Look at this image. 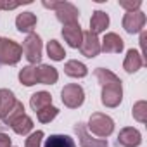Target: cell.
<instances>
[{
	"label": "cell",
	"instance_id": "1",
	"mask_svg": "<svg viewBox=\"0 0 147 147\" xmlns=\"http://www.w3.org/2000/svg\"><path fill=\"white\" fill-rule=\"evenodd\" d=\"M95 76L102 87V104L106 107H118L121 99H123V85L121 80L114 75L113 71L104 69V67H97L95 69Z\"/></svg>",
	"mask_w": 147,
	"mask_h": 147
},
{
	"label": "cell",
	"instance_id": "2",
	"mask_svg": "<svg viewBox=\"0 0 147 147\" xmlns=\"http://www.w3.org/2000/svg\"><path fill=\"white\" fill-rule=\"evenodd\" d=\"M4 123L11 126L18 135H28L33 130V119L24 113V106L21 102H16L14 109L5 116Z\"/></svg>",
	"mask_w": 147,
	"mask_h": 147
},
{
	"label": "cell",
	"instance_id": "3",
	"mask_svg": "<svg viewBox=\"0 0 147 147\" xmlns=\"http://www.w3.org/2000/svg\"><path fill=\"white\" fill-rule=\"evenodd\" d=\"M42 5L47 7V9H54L57 19H59L64 26L78 23L80 12H78V9H76L75 5L69 4V2H47V0H43Z\"/></svg>",
	"mask_w": 147,
	"mask_h": 147
},
{
	"label": "cell",
	"instance_id": "4",
	"mask_svg": "<svg viewBox=\"0 0 147 147\" xmlns=\"http://www.w3.org/2000/svg\"><path fill=\"white\" fill-rule=\"evenodd\" d=\"M23 55V47L9 38H0V62L18 64Z\"/></svg>",
	"mask_w": 147,
	"mask_h": 147
},
{
	"label": "cell",
	"instance_id": "5",
	"mask_svg": "<svg viewBox=\"0 0 147 147\" xmlns=\"http://www.w3.org/2000/svg\"><path fill=\"white\" fill-rule=\"evenodd\" d=\"M88 128L92 130V133H95L97 137H109L114 130V121L113 118H109L107 114H102V113H94L90 116V121H88Z\"/></svg>",
	"mask_w": 147,
	"mask_h": 147
},
{
	"label": "cell",
	"instance_id": "6",
	"mask_svg": "<svg viewBox=\"0 0 147 147\" xmlns=\"http://www.w3.org/2000/svg\"><path fill=\"white\" fill-rule=\"evenodd\" d=\"M61 99H62V104L66 107L76 109V107H80L83 104L85 92L78 83H69V85H64V88L61 90Z\"/></svg>",
	"mask_w": 147,
	"mask_h": 147
},
{
	"label": "cell",
	"instance_id": "7",
	"mask_svg": "<svg viewBox=\"0 0 147 147\" xmlns=\"http://www.w3.org/2000/svg\"><path fill=\"white\" fill-rule=\"evenodd\" d=\"M23 50H24V55L26 59L31 62V64H38L42 61V50H43V45H42V38L36 35V33H30L23 43Z\"/></svg>",
	"mask_w": 147,
	"mask_h": 147
},
{
	"label": "cell",
	"instance_id": "8",
	"mask_svg": "<svg viewBox=\"0 0 147 147\" xmlns=\"http://www.w3.org/2000/svg\"><path fill=\"white\" fill-rule=\"evenodd\" d=\"M145 24V14L140 11H133V12H126L123 18V28L128 33H140L144 30Z\"/></svg>",
	"mask_w": 147,
	"mask_h": 147
},
{
	"label": "cell",
	"instance_id": "9",
	"mask_svg": "<svg viewBox=\"0 0 147 147\" xmlns=\"http://www.w3.org/2000/svg\"><path fill=\"white\" fill-rule=\"evenodd\" d=\"M80 50L85 57L92 59L95 55H99L100 52V42L97 38V35L90 33V31H85L83 33V40H82V45H80Z\"/></svg>",
	"mask_w": 147,
	"mask_h": 147
},
{
	"label": "cell",
	"instance_id": "10",
	"mask_svg": "<svg viewBox=\"0 0 147 147\" xmlns=\"http://www.w3.org/2000/svg\"><path fill=\"white\" fill-rule=\"evenodd\" d=\"M35 75H36V83H42V85H54L59 80L57 69L47 64L35 66Z\"/></svg>",
	"mask_w": 147,
	"mask_h": 147
},
{
	"label": "cell",
	"instance_id": "11",
	"mask_svg": "<svg viewBox=\"0 0 147 147\" xmlns=\"http://www.w3.org/2000/svg\"><path fill=\"white\" fill-rule=\"evenodd\" d=\"M75 131L80 138V145L82 147H109L106 138H92L87 131V126L83 123H76Z\"/></svg>",
	"mask_w": 147,
	"mask_h": 147
},
{
	"label": "cell",
	"instance_id": "12",
	"mask_svg": "<svg viewBox=\"0 0 147 147\" xmlns=\"http://www.w3.org/2000/svg\"><path fill=\"white\" fill-rule=\"evenodd\" d=\"M62 36H64V40L67 42V45H69V47L78 49V47L82 45V40H83V31H82V26H80L78 23L64 26V28H62Z\"/></svg>",
	"mask_w": 147,
	"mask_h": 147
},
{
	"label": "cell",
	"instance_id": "13",
	"mask_svg": "<svg viewBox=\"0 0 147 147\" xmlns=\"http://www.w3.org/2000/svg\"><path fill=\"white\" fill-rule=\"evenodd\" d=\"M118 144H121L123 147H138L142 144V135L137 128L126 126L119 131L118 135Z\"/></svg>",
	"mask_w": 147,
	"mask_h": 147
},
{
	"label": "cell",
	"instance_id": "14",
	"mask_svg": "<svg viewBox=\"0 0 147 147\" xmlns=\"http://www.w3.org/2000/svg\"><path fill=\"white\" fill-rule=\"evenodd\" d=\"M125 47V42L119 35L116 33H107L102 40V45H100V50L106 52V54H119Z\"/></svg>",
	"mask_w": 147,
	"mask_h": 147
},
{
	"label": "cell",
	"instance_id": "15",
	"mask_svg": "<svg viewBox=\"0 0 147 147\" xmlns=\"http://www.w3.org/2000/svg\"><path fill=\"white\" fill-rule=\"evenodd\" d=\"M16 102L18 100H16V97H14V94L11 90L0 88V121H4L5 116L14 109Z\"/></svg>",
	"mask_w": 147,
	"mask_h": 147
},
{
	"label": "cell",
	"instance_id": "16",
	"mask_svg": "<svg viewBox=\"0 0 147 147\" xmlns=\"http://www.w3.org/2000/svg\"><path fill=\"white\" fill-rule=\"evenodd\" d=\"M16 26L21 33H33L35 26H36V16L33 12H23L16 18Z\"/></svg>",
	"mask_w": 147,
	"mask_h": 147
},
{
	"label": "cell",
	"instance_id": "17",
	"mask_svg": "<svg viewBox=\"0 0 147 147\" xmlns=\"http://www.w3.org/2000/svg\"><path fill=\"white\" fill-rule=\"evenodd\" d=\"M109 26V16L104 11H95L92 19H90V33L99 35Z\"/></svg>",
	"mask_w": 147,
	"mask_h": 147
},
{
	"label": "cell",
	"instance_id": "18",
	"mask_svg": "<svg viewBox=\"0 0 147 147\" xmlns=\"http://www.w3.org/2000/svg\"><path fill=\"white\" fill-rule=\"evenodd\" d=\"M144 66V59L140 57V54L133 49H130L126 52V57H125V62H123V67L126 73H137L140 67Z\"/></svg>",
	"mask_w": 147,
	"mask_h": 147
},
{
	"label": "cell",
	"instance_id": "19",
	"mask_svg": "<svg viewBox=\"0 0 147 147\" xmlns=\"http://www.w3.org/2000/svg\"><path fill=\"white\" fill-rule=\"evenodd\" d=\"M64 73L71 78H85L88 75V69L80 61H67L64 64Z\"/></svg>",
	"mask_w": 147,
	"mask_h": 147
},
{
	"label": "cell",
	"instance_id": "20",
	"mask_svg": "<svg viewBox=\"0 0 147 147\" xmlns=\"http://www.w3.org/2000/svg\"><path fill=\"white\" fill-rule=\"evenodd\" d=\"M30 106H31V109H33L35 113H38V111H42V109L52 106V97H50L49 92H36V94L31 95Z\"/></svg>",
	"mask_w": 147,
	"mask_h": 147
},
{
	"label": "cell",
	"instance_id": "21",
	"mask_svg": "<svg viewBox=\"0 0 147 147\" xmlns=\"http://www.w3.org/2000/svg\"><path fill=\"white\" fill-rule=\"evenodd\" d=\"M43 147H76V144L69 135H50Z\"/></svg>",
	"mask_w": 147,
	"mask_h": 147
},
{
	"label": "cell",
	"instance_id": "22",
	"mask_svg": "<svg viewBox=\"0 0 147 147\" xmlns=\"http://www.w3.org/2000/svg\"><path fill=\"white\" fill-rule=\"evenodd\" d=\"M19 82L26 87H31L36 83V75H35V66H26L19 71Z\"/></svg>",
	"mask_w": 147,
	"mask_h": 147
},
{
	"label": "cell",
	"instance_id": "23",
	"mask_svg": "<svg viewBox=\"0 0 147 147\" xmlns=\"http://www.w3.org/2000/svg\"><path fill=\"white\" fill-rule=\"evenodd\" d=\"M47 54H49V57L54 59V61H62L64 55H66L64 49L61 47V43H59L57 40H50V42L47 43Z\"/></svg>",
	"mask_w": 147,
	"mask_h": 147
},
{
	"label": "cell",
	"instance_id": "24",
	"mask_svg": "<svg viewBox=\"0 0 147 147\" xmlns=\"http://www.w3.org/2000/svg\"><path fill=\"white\" fill-rule=\"evenodd\" d=\"M57 114H59V109H57V107H54V106H49V107H45V109H42V111H38V113H36V116H38V121H40V123H50Z\"/></svg>",
	"mask_w": 147,
	"mask_h": 147
},
{
	"label": "cell",
	"instance_id": "25",
	"mask_svg": "<svg viewBox=\"0 0 147 147\" xmlns=\"http://www.w3.org/2000/svg\"><path fill=\"white\" fill-rule=\"evenodd\" d=\"M133 118L140 123L147 121V104H145V100H138L133 106Z\"/></svg>",
	"mask_w": 147,
	"mask_h": 147
},
{
	"label": "cell",
	"instance_id": "26",
	"mask_svg": "<svg viewBox=\"0 0 147 147\" xmlns=\"http://www.w3.org/2000/svg\"><path fill=\"white\" fill-rule=\"evenodd\" d=\"M42 138H43V131L36 130L35 133H31L26 138V147H40L42 145Z\"/></svg>",
	"mask_w": 147,
	"mask_h": 147
},
{
	"label": "cell",
	"instance_id": "27",
	"mask_svg": "<svg viewBox=\"0 0 147 147\" xmlns=\"http://www.w3.org/2000/svg\"><path fill=\"white\" fill-rule=\"evenodd\" d=\"M142 5L140 0H119V7L126 9L128 12H133V11H138V7Z\"/></svg>",
	"mask_w": 147,
	"mask_h": 147
},
{
	"label": "cell",
	"instance_id": "28",
	"mask_svg": "<svg viewBox=\"0 0 147 147\" xmlns=\"http://www.w3.org/2000/svg\"><path fill=\"white\" fill-rule=\"evenodd\" d=\"M23 4H30V0L26 2H0V9H5V11H11V9H16Z\"/></svg>",
	"mask_w": 147,
	"mask_h": 147
},
{
	"label": "cell",
	"instance_id": "29",
	"mask_svg": "<svg viewBox=\"0 0 147 147\" xmlns=\"http://www.w3.org/2000/svg\"><path fill=\"white\" fill-rule=\"evenodd\" d=\"M0 147H11V137L5 133H0Z\"/></svg>",
	"mask_w": 147,
	"mask_h": 147
},
{
	"label": "cell",
	"instance_id": "30",
	"mask_svg": "<svg viewBox=\"0 0 147 147\" xmlns=\"http://www.w3.org/2000/svg\"><path fill=\"white\" fill-rule=\"evenodd\" d=\"M145 40H147V33L142 31V33H140V47H142V55H140V57H142V59L145 57Z\"/></svg>",
	"mask_w": 147,
	"mask_h": 147
}]
</instances>
